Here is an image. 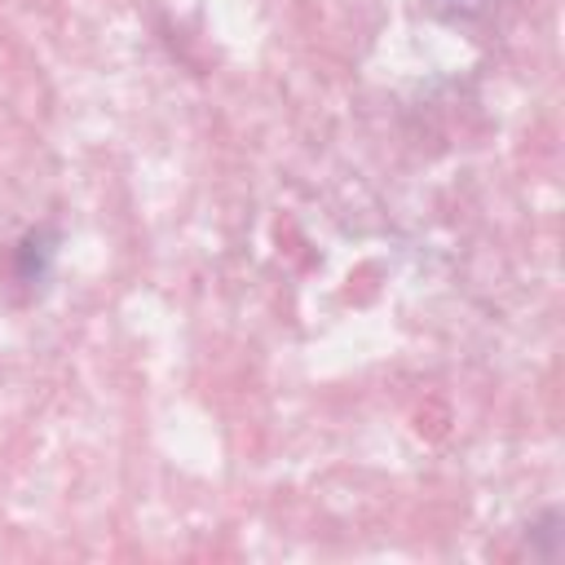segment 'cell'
<instances>
[{
	"mask_svg": "<svg viewBox=\"0 0 565 565\" xmlns=\"http://www.w3.org/2000/svg\"><path fill=\"white\" fill-rule=\"evenodd\" d=\"M450 4H455V0H450Z\"/></svg>",
	"mask_w": 565,
	"mask_h": 565,
	"instance_id": "1",
	"label": "cell"
}]
</instances>
